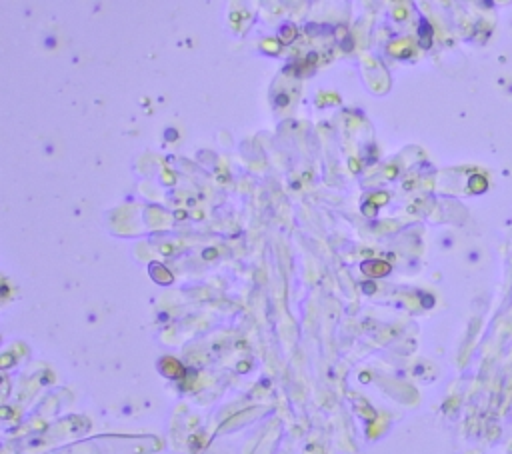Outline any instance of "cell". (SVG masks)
I'll list each match as a JSON object with an SVG mask.
<instances>
[{
	"label": "cell",
	"instance_id": "1",
	"mask_svg": "<svg viewBox=\"0 0 512 454\" xmlns=\"http://www.w3.org/2000/svg\"><path fill=\"white\" fill-rule=\"evenodd\" d=\"M390 268L388 264H384V262H366L364 264V272H368V274H376V276H382V274H386Z\"/></svg>",
	"mask_w": 512,
	"mask_h": 454
}]
</instances>
